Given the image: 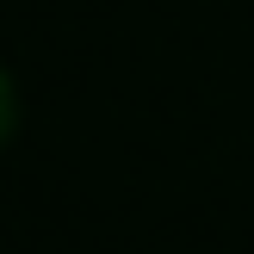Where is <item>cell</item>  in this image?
Instances as JSON below:
<instances>
[{"label":"cell","mask_w":254,"mask_h":254,"mask_svg":"<svg viewBox=\"0 0 254 254\" xmlns=\"http://www.w3.org/2000/svg\"><path fill=\"white\" fill-rule=\"evenodd\" d=\"M6 112H12V99H6V81H0V130H6Z\"/></svg>","instance_id":"1"}]
</instances>
